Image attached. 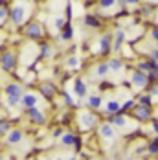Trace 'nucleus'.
I'll list each match as a JSON object with an SVG mask.
<instances>
[{"instance_id":"nucleus-1","label":"nucleus","mask_w":158,"mask_h":160,"mask_svg":"<svg viewBox=\"0 0 158 160\" xmlns=\"http://www.w3.org/2000/svg\"><path fill=\"white\" fill-rule=\"evenodd\" d=\"M26 92H24V88H22V85L20 83H7L6 85V103H7V107H18L20 105V99L24 96Z\"/></svg>"},{"instance_id":"nucleus-2","label":"nucleus","mask_w":158,"mask_h":160,"mask_svg":"<svg viewBox=\"0 0 158 160\" xmlns=\"http://www.w3.org/2000/svg\"><path fill=\"white\" fill-rule=\"evenodd\" d=\"M22 33H24L26 39H30L32 42H35V41H41L44 37V26L41 22H37V20H32V22L24 24Z\"/></svg>"},{"instance_id":"nucleus-3","label":"nucleus","mask_w":158,"mask_h":160,"mask_svg":"<svg viewBox=\"0 0 158 160\" xmlns=\"http://www.w3.org/2000/svg\"><path fill=\"white\" fill-rule=\"evenodd\" d=\"M18 53L15 50H6L0 53V68L4 72H15L17 70V63H18Z\"/></svg>"},{"instance_id":"nucleus-4","label":"nucleus","mask_w":158,"mask_h":160,"mask_svg":"<svg viewBox=\"0 0 158 160\" xmlns=\"http://www.w3.org/2000/svg\"><path fill=\"white\" fill-rule=\"evenodd\" d=\"M77 123L81 131H92L97 127V116L90 111H81L77 114Z\"/></svg>"},{"instance_id":"nucleus-5","label":"nucleus","mask_w":158,"mask_h":160,"mask_svg":"<svg viewBox=\"0 0 158 160\" xmlns=\"http://www.w3.org/2000/svg\"><path fill=\"white\" fill-rule=\"evenodd\" d=\"M26 17H28L26 4H13V6L9 8V20H11L15 26H24Z\"/></svg>"},{"instance_id":"nucleus-6","label":"nucleus","mask_w":158,"mask_h":160,"mask_svg":"<svg viewBox=\"0 0 158 160\" xmlns=\"http://www.w3.org/2000/svg\"><path fill=\"white\" fill-rule=\"evenodd\" d=\"M112 41H114V37H112L111 33H103V35L97 39V53L107 55L112 50Z\"/></svg>"},{"instance_id":"nucleus-7","label":"nucleus","mask_w":158,"mask_h":160,"mask_svg":"<svg viewBox=\"0 0 158 160\" xmlns=\"http://www.w3.org/2000/svg\"><path fill=\"white\" fill-rule=\"evenodd\" d=\"M129 79L132 83V87L143 88V87H147V83H149V74H143L140 70H132L131 76H129Z\"/></svg>"},{"instance_id":"nucleus-8","label":"nucleus","mask_w":158,"mask_h":160,"mask_svg":"<svg viewBox=\"0 0 158 160\" xmlns=\"http://www.w3.org/2000/svg\"><path fill=\"white\" fill-rule=\"evenodd\" d=\"M39 101H41V98L37 96L35 92H26L22 96V99H20V105L24 107V111H30V109L39 107Z\"/></svg>"},{"instance_id":"nucleus-9","label":"nucleus","mask_w":158,"mask_h":160,"mask_svg":"<svg viewBox=\"0 0 158 160\" xmlns=\"http://www.w3.org/2000/svg\"><path fill=\"white\" fill-rule=\"evenodd\" d=\"M39 90H41L42 98H46V99H53L55 94H57V85L52 83V81H42V83L39 85Z\"/></svg>"},{"instance_id":"nucleus-10","label":"nucleus","mask_w":158,"mask_h":160,"mask_svg":"<svg viewBox=\"0 0 158 160\" xmlns=\"http://www.w3.org/2000/svg\"><path fill=\"white\" fill-rule=\"evenodd\" d=\"M26 116L30 118V122H32V123H35V125H44V123H46V114L41 111L39 107L26 111Z\"/></svg>"},{"instance_id":"nucleus-11","label":"nucleus","mask_w":158,"mask_h":160,"mask_svg":"<svg viewBox=\"0 0 158 160\" xmlns=\"http://www.w3.org/2000/svg\"><path fill=\"white\" fill-rule=\"evenodd\" d=\"M24 142V131L18 127H13L9 131V134L6 136V144L7 145H18Z\"/></svg>"},{"instance_id":"nucleus-12","label":"nucleus","mask_w":158,"mask_h":160,"mask_svg":"<svg viewBox=\"0 0 158 160\" xmlns=\"http://www.w3.org/2000/svg\"><path fill=\"white\" fill-rule=\"evenodd\" d=\"M97 134L103 140H114L116 138V129L112 127L111 123H101V125H97Z\"/></svg>"},{"instance_id":"nucleus-13","label":"nucleus","mask_w":158,"mask_h":160,"mask_svg":"<svg viewBox=\"0 0 158 160\" xmlns=\"http://www.w3.org/2000/svg\"><path fill=\"white\" fill-rule=\"evenodd\" d=\"M132 116L138 120V122H149L151 120V109L149 107H142V105H136L134 109H132Z\"/></svg>"},{"instance_id":"nucleus-14","label":"nucleus","mask_w":158,"mask_h":160,"mask_svg":"<svg viewBox=\"0 0 158 160\" xmlns=\"http://www.w3.org/2000/svg\"><path fill=\"white\" fill-rule=\"evenodd\" d=\"M112 37H114V41H112V50H114V52H120V50L123 48V42L127 41V33H125V30L118 28V30H116V33H114Z\"/></svg>"},{"instance_id":"nucleus-15","label":"nucleus","mask_w":158,"mask_h":160,"mask_svg":"<svg viewBox=\"0 0 158 160\" xmlns=\"http://www.w3.org/2000/svg\"><path fill=\"white\" fill-rule=\"evenodd\" d=\"M72 92H74V96H77V98H86V94H88V85L85 83V79L77 78V79L74 81Z\"/></svg>"},{"instance_id":"nucleus-16","label":"nucleus","mask_w":158,"mask_h":160,"mask_svg":"<svg viewBox=\"0 0 158 160\" xmlns=\"http://www.w3.org/2000/svg\"><path fill=\"white\" fill-rule=\"evenodd\" d=\"M105 114L107 116H116V114H121V103L118 99H109L105 103Z\"/></svg>"},{"instance_id":"nucleus-17","label":"nucleus","mask_w":158,"mask_h":160,"mask_svg":"<svg viewBox=\"0 0 158 160\" xmlns=\"http://www.w3.org/2000/svg\"><path fill=\"white\" fill-rule=\"evenodd\" d=\"M86 107L92 109V111L101 109V107H103V98L99 96V94H90V96H86Z\"/></svg>"},{"instance_id":"nucleus-18","label":"nucleus","mask_w":158,"mask_h":160,"mask_svg":"<svg viewBox=\"0 0 158 160\" xmlns=\"http://www.w3.org/2000/svg\"><path fill=\"white\" fill-rule=\"evenodd\" d=\"M109 123H111L114 129H116V127L123 129L127 123H129V120H127L125 114H116V116H109Z\"/></svg>"},{"instance_id":"nucleus-19","label":"nucleus","mask_w":158,"mask_h":160,"mask_svg":"<svg viewBox=\"0 0 158 160\" xmlns=\"http://www.w3.org/2000/svg\"><path fill=\"white\" fill-rule=\"evenodd\" d=\"M61 145H64V147H79V138L74 134V132H64L63 138H61Z\"/></svg>"},{"instance_id":"nucleus-20","label":"nucleus","mask_w":158,"mask_h":160,"mask_svg":"<svg viewBox=\"0 0 158 160\" xmlns=\"http://www.w3.org/2000/svg\"><path fill=\"white\" fill-rule=\"evenodd\" d=\"M53 53H55V50H53V46H52L50 42H42V44L39 46V57H41V59H52Z\"/></svg>"},{"instance_id":"nucleus-21","label":"nucleus","mask_w":158,"mask_h":160,"mask_svg":"<svg viewBox=\"0 0 158 160\" xmlns=\"http://www.w3.org/2000/svg\"><path fill=\"white\" fill-rule=\"evenodd\" d=\"M74 35H76L74 26H72V24H66L63 30L59 32V39H61V41H64V42H68V41H72V39H74Z\"/></svg>"},{"instance_id":"nucleus-22","label":"nucleus","mask_w":158,"mask_h":160,"mask_svg":"<svg viewBox=\"0 0 158 160\" xmlns=\"http://www.w3.org/2000/svg\"><path fill=\"white\" fill-rule=\"evenodd\" d=\"M107 64H109V70L114 72V74H118V72H121V70H123V61H121L120 57H112V59H109Z\"/></svg>"},{"instance_id":"nucleus-23","label":"nucleus","mask_w":158,"mask_h":160,"mask_svg":"<svg viewBox=\"0 0 158 160\" xmlns=\"http://www.w3.org/2000/svg\"><path fill=\"white\" fill-rule=\"evenodd\" d=\"M85 26H88V28H99L101 26V20H99V17L97 15H92V13H88V15H85Z\"/></svg>"},{"instance_id":"nucleus-24","label":"nucleus","mask_w":158,"mask_h":160,"mask_svg":"<svg viewBox=\"0 0 158 160\" xmlns=\"http://www.w3.org/2000/svg\"><path fill=\"white\" fill-rule=\"evenodd\" d=\"M109 64L107 63H99V64H96V76L97 78H105V76H109Z\"/></svg>"},{"instance_id":"nucleus-25","label":"nucleus","mask_w":158,"mask_h":160,"mask_svg":"<svg viewBox=\"0 0 158 160\" xmlns=\"http://www.w3.org/2000/svg\"><path fill=\"white\" fill-rule=\"evenodd\" d=\"M66 24H68V20H66V18H63V17H55V18L52 20V26H53L57 32H61Z\"/></svg>"},{"instance_id":"nucleus-26","label":"nucleus","mask_w":158,"mask_h":160,"mask_svg":"<svg viewBox=\"0 0 158 160\" xmlns=\"http://www.w3.org/2000/svg\"><path fill=\"white\" fill-rule=\"evenodd\" d=\"M66 68H70V70H77L79 68V57L77 55H70V57L66 59Z\"/></svg>"},{"instance_id":"nucleus-27","label":"nucleus","mask_w":158,"mask_h":160,"mask_svg":"<svg viewBox=\"0 0 158 160\" xmlns=\"http://www.w3.org/2000/svg\"><path fill=\"white\" fill-rule=\"evenodd\" d=\"M11 129H13V127H11V123H9V122L0 120V136H7Z\"/></svg>"},{"instance_id":"nucleus-28","label":"nucleus","mask_w":158,"mask_h":160,"mask_svg":"<svg viewBox=\"0 0 158 160\" xmlns=\"http://www.w3.org/2000/svg\"><path fill=\"white\" fill-rule=\"evenodd\" d=\"M6 20H9V8H6L0 2V24H4Z\"/></svg>"},{"instance_id":"nucleus-29","label":"nucleus","mask_w":158,"mask_h":160,"mask_svg":"<svg viewBox=\"0 0 158 160\" xmlns=\"http://www.w3.org/2000/svg\"><path fill=\"white\" fill-rule=\"evenodd\" d=\"M151 103H153L151 94H143V96L138 98V105H142V107H151Z\"/></svg>"},{"instance_id":"nucleus-30","label":"nucleus","mask_w":158,"mask_h":160,"mask_svg":"<svg viewBox=\"0 0 158 160\" xmlns=\"http://www.w3.org/2000/svg\"><path fill=\"white\" fill-rule=\"evenodd\" d=\"M136 70H140L143 74H149L151 72V61H140L136 64Z\"/></svg>"},{"instance_id":"nucleus-31","label":"nucleus","mask_w":158,"mask_h":160,"mask_svg":"<svg viewBox=\"0 0 158 160\" xmlns=\"http://www.w3.org/2000/svg\"><path fill=\"white\" fill-rule=\"evenodd\" d=\"M114 6H116L114 0H101V2L97 4V8H103V9H107V8H114Z\"/></svg>"},{"instance_id":"nucleus-32","label":"nucleus","mask_w":158,"mask_h":160,"mask_svg":"<svg viewBox=\"0 0 158 160\" xmlns=\"http://www.w3.org/2000/svg\"><path fill=\"white\" fill-rule=\"evenodd\" d=\"M147 153H149V155H158V144L149 142V144H147Z\"/></svg>"},{"instance_id":"nucleus-33","label":"nucleus","mask_w":158,"mask_h":160,"mask_svg":"<svg viewBox=\"0 0 158 160\" xmlns=\"http://www.w3.org/2000/svg\"><path fill=\"white\" fill-rule=\"evenodd\" d=\"M64 103H66V105H68V107H70V105H72V107H74V105H76V103H77V101H76V99H74V98H72V94H70V92H66V94H64Z\"/></svg>"},{"instance_id":"nucleus-34","label":"nucleus","mask_w":158,"mask_h":160,"mask_svg":"<svg viewBox=\"0 0 158 160\" xmlns=\"http://www.w3.org/2000/svg\"><path fill=\"white\" fill-rule=\"evenodd\" d=\"M132 107H136V105H134V99H127L125 103L121 105V114L125 111H129V109H132Z\"/></svg>"},{"instance_id":"nucleus-35","label":"nucleus","mask_w":158,"mask_h":160,"mask_svg":"<svg viewBox=\"0 0 158 160\" xmlns=\"http://www.w3.org/2000/svg\"><path fill=\"white\" fill-rule=\"evenodd\" d=\"M63 134H64V132H63V129H61V127H57L55 131H53V138H59V140H61V138H63Z\"/></svg>"},{"instance_id":"nucleus-36","label":"nucleus","mask_w":158,"mask_h":160,"mask_svg":"<svg viewBox=\"0 0 158 160\" xmlns=\"http://www.w3.org/2000/svg\"><path fill=\"white\" fill-rule=\"evenodd\" d=\"M151 61H155V63H158V48L151 52Z\"/></svg>"},{"instance_id":"nucleus-37","label":"nucleus","mask_w":158,"mask_h":160,"mask_svg":"<svg viewBox=\"0 0 158 160\" xmlns=\"http://www.w3.org/2000/svg\"><path fill=\"white\" fill-rule=\"evenodd\" d=\"M151 35H153V39H155V41L158 42V24L155 26V28H153V32H151Z\"/></svg>"},{"instance_id":"nucleus-38","label":"nucleus","mask_w":158,"mask_h":160,"mask_svg":"<svg viewBox=\"0 0 158 160\" xmlns=\"http://www.w3.org/2000/svg\"><path fill=\"white\" fill-rule=\"evenodd\" d=\"M151 96H158V83L153 87V90H151Z\"/></svg>"},{"instance_id":"nucleus-39","label":"nucleus","mask_w":158,"mask_h":160,"mask_svg":"<svg viewBox=\"0 0 158 160\" xmlns=\"http://www.w3.org/2000/svg\"><path fill=\"white\" fill-rule=\"evenodd\" d=\"M153 131L156 132V136H158V122H155V123H153Z\"/></svg>"},{"instance_id":"nucleus-40","label":"nucleus","mask_w":158,"mask_h":160,"mask_svg":"<svg viewBox=\"0 0 158 160\" xmlns=\"http://www.w3.org/2000/svg\"><path fill=\"white\" fill-rule=\"evenodd\" d=\"M66 160H77V157H76V155H70V157H68Z\"/></svg>"},{"instance_id":"nucleus-41","label":"nucleus","mask_w":158,"mask_h":160,"mask_svg":"<svg viewBox=\"0 0 158 160\" xmlns=\"http://www.w3.org/2000/svg\"><path fill=\"white\" fill-rule=\"evenodd\" d=\"M53 160H66V158H63V157H55Z\"/></svg>"},{"instance_id":"nucleus-42","label":"nucleus","mask_w":158,"mask_h":160,"mask_svg":"<svg viewBox=\"0 0 158 160\" xmlns=\"http://www.w3.org/2000/svg\"><path fill=\"white\" fill-rule=\"evenodd\" d=\"M153 142H155V144H158V136H156V138H155V140H153Z\"/></svg>"},{"instance_id":"nucleus-43","label":"nucleus","mask_w":158,"mask_h":160,"mask_svg":"<svg viewBox=\"0 0 158 160\" xmlns=\"http://www.w3.org/2000/svg\"><path fill=\"white\" fill-rule=\"evenodd\" d=\"M0 151H2V144H0Z\"/></svg>"},{"instance_id":"nucleus-44","label":"nucleus","mask_w":158,"mask_h":160,"mask_svg":"<svg viewBox=\"0 0 158 160\" xmlns=\"http://www.w3.org/2000/svg\"><path fill=\"white\" fill-rule=\"evenodd\" d=\"M127 160H134V158H127Z\"/></svg>"}]
</instances>
